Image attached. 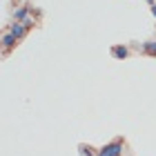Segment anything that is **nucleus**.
<instances>
[{
	"instance_id": "nucleus-1",
	"label": "nucleus",
	"mask_w": 156,
	"mask_h": 156,
	"mask_svg": "<svg viewBox=\"0 0 156 156\" xmlns=\"http://www.w3.org/2000/svg\"><path fill=\"white\" fill-rule=\"evenodd\" d=\"M120 154H123V140H114L98 152V156H120Z\"/></svg>"
},
{
	"instance_id": "nucleus-9",
	"label": "nucleus",
	"mask_w": 156,
	"mask_h": 156,
	"mask_svg": "<svg viewBox=\"0 0 156 156\" xmlns=\"http://www.w3.org/2000/svg\"><path fill=\"white\" fill-rule=\"evenodd\" d=\"M145 2H150V5H154V0H145Z\"/></svg>"
},
{
	"instance_id": "nucleus-5",
	"label": "nucleus",
	"mask_w": 156,
	"mask_h": 156,
	"mask_svg": "<svg viewBox=\"0 0 156 156\" xmlns=\"http://www.w3.org/2000/svg\"><path fill=\"white\" fill-rule=\"evenodd\" d=\"M16 40H18V38L13 36V34H5V36H2V47H5V49H11L13 45H16Z\"/></svg>"
},
{
	"instance_id": "nucleus-3",
	"label": "nucleus",
	"mask_w": 156,
	"mask_h": 156,
	"mask_svg": "<svg viewBox=\"0 0 156 156\" xmlns=\"http://www.w3.org/2000/svg\"><path fill=\"white\" fill-rule=\"evenodd\" d=\"M27 13H29V7H20V9H16V11H13L16 23H23V20H27V18H29Z\"/></svg>"
},
{
	"instance_id": "nucleus-7",
	"label": "nucleus",
	"mask_w": 156,
	"mask_h": 156,
	"mask_svg": "<svg viewBox=\"0 0 156 156\" xmlns=\"http://www.w3.org/2000/svg\"><path fill=\"white\" fill-rule=\"evenodd\" d=\"M23 23H25V27H27V29H29V27L34 25V20H31V18H27V20H23Z\"/></svg>"
},
{
	"instance_id": "nucleus-4",
	"label": "nucleus",
	"mask_w": 156,
	"mask_h": 156,
	"mask_svg": "<svg viewBox=\"0 0 156 156\" xmlns=\"http://www.w3.org/2000/svg\"><path fill=\"white\" fill-rule=\"evenodd\" d=\"M127 47H123V45H118V47H114L112 49V56H114V58H118V60H123V58H127Z\"/></svg>"
},
{
	"instance_id": "nucleus-8",
	"label": "nucleus",
	"mask_w": 156,
	"mask_h": 156,
	"mask_svg": "<svg viewBox=\"0 0 156 156\" xmlns=\"http://www.w3.org/2000/svg\"><path fill=\"white\" fill-rule=\"evenodd\" d=\"M152 13H154V18H156V5H152Z\"/></svg>"
},
{
	"instance_id": "nucleus-6",
	"label": "nucleus",
	"mask_w": 156,
	"mask_h": 156,
	"mask_svg": "<svg viewBox=\"0 0 156 156\" xmlns=\"http://www.w3.org/2000/svg\"><path fill=\"white\" fill-rule=\"evenodd\" d=\"M143 51H145L147 56H156V42H154V40L143 42Z\"/></svg>"
},
{
	"instance_id": "nucleus-2",
	"label": "nucleus",
	"mask_w": 156,
	"mask_h": 156,
	"mask_svg": "<svg viewBox=\"0 0 156 156\" xmlns=\"http://www.w3.org/2000/svg\"><path fill=\"white\" fill-rule=\"evenodd\" d=\"M9 34H13V36H16L18 40H20V38H25V34H27V27H25V23H16V25H11Z\"/></svg>"
}]
</instances>
